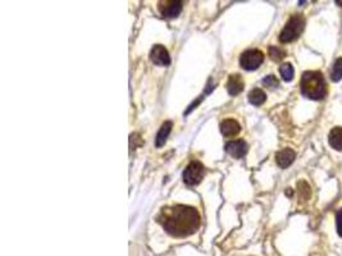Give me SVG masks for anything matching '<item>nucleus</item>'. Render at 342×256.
<instances>
[{
  "label": "nucleus",
  "mask_w": 342,
  "mask_h": 256,
  "mask_svg": "<svg viewBox=\"0 0 342 256\" xmlns=\"http://www.w3.org/2000/svg\"><path fill=\"white\" fill-rule=\"evenodd\" d=\"M204 173H205V169H204L203 164L200 161H196V160L191 161L183 172V181L186 185L195 186L203 179Z\"/></svg>",
  "instance_id": "obj_5"
},
{
  "label": "nucleus",
  "mask_w": 342,
  "mask_h": 256,
  "mask_svg": "<svg viewBox=\"0 0 342 256\" xmlns=\"http://www.w3.org/2000/svg\"><path fill=\"white\" fill-rule=\"evenodd\" d=\"M331 79L332 81H340L342 79V58H339L337 61L335 62L333 67H332V72H331Z\"/></svg>",
  "instance_id": "obj_16"
},
{
  "label": "nucleus",
  "mask_w": 342,
  "mask_h": 256,
  "mask_svg": "<svg viewBox=\"0 0 342 256\" xmlns=\"http://www.w3.org/2000/svg\"><path fill=\"white\" fill-rule=\"evenodd\" d=\"M263 61L264 54L261 53V50L250 49L243 53V55L240 58V64L246 71H255V69L261 67Z\"/></svg>",
  "instance_id": "obj_4"
},
{
  "label": "nucleus",
  "mask_w": 342,
  "mask_h": 256,
  "mask_svg": "<svg viewBox=\"0 0 342 256\" xmlns=\"http://www.w3.org/2000/svg\"><path fill=\"white\" fill-rule=\"evenodd\" d=\"M268 53H269V57L272 58V61H275V62L282 61V59L286 57L285 50L281 49V48H278V47H269V49H268Z\"/></svg>",
  "instance_id": "obj_17"
},
{
  "label": "nucleus",
  "mask_w": 342,
  "mask_h": 256,
  "mask_svg": "<svg viewBox=\"0 0 342 256\" xmlns=\"http://www.w3.org/2000/svg\"><path fill=\"white\" fill-rule=\"evenodd\" d=\"M305 27V19L303 16L295 15L290 18L289 22L286 23L285 29L279 33V41L283 44L291 43L300 36V33L304 31Z\"/></svg>",
  "instance_id": "obj_3"
},
{
  "label": "nucleus",
  "mask_w": 342,
  "mask_h": 256,
  "mask_svg": "<svg viewBox=\"0 0 342 256\" xmlns=\"http://www.w3.org/2000/svg\"><path fill=\"white\" fill-rule=\"evenodd\" d=\"M226 151H227L231 157L240 159V158L245 157L247 153V144L244 140H236V141H229L226 144L225 146Z\"/></svg>",
  "instance_id": "obj_7"
},
{
  "label": "nucleus",
  "mask_w": 342,
  "mask_h": 256,
  "mask_svg": "<svg viewBox=\"0 0 342 256\" xmlns=\"http://www.w3.org/2000/svg\"><path fill=\"white\" fill-rule=\"evenodd\" d=\"M158 221L168 235L177 239H183L195 233L199 228L200 215L195 208L175 205L162 210Z\"/></svg>",
  "instance_id": "obj_1"
},
{
  "label": "nucleus",
  "mask_w": 342,
  "mask_h": 256,
  "mask_svg": "<svg viewBox=\"0 0 342 256\" xmlns=\"http://www.w3.org/2000/svg\"><path fill=\"white\" fill-rule=\"evenodd\" d=\"M296 154L293 149H283L276 154V161L281 168H287L293 163Z\"/></svg>",
  "instance_id": "obj_9"
},
{
  "label": "nucleus",
  "mask_w": 342,
  "mask_h": 256,
  "mask_svg": "<svg viewBox=\"0 0 342 256\" xmlns=\"http://www.w3.org/2000/svg\"><path fill=\"white\" fill-rule=\"evenodd\" d=\"M244 90V81L240 75H232L227 82V91L229 95H239Z\"/></svg>",
  "instance_id": "obj_11"
},
{
  "label": "nucleus",
  "mask_w": 342,
  "mask_h": 256,
  "mask_svg": "<svg viewBox=\"0 0 342 256\" xmlns=\"http://www.w3.org/2000/svg\"><path fill=\"white\" fill-rule=\"evenodd\" d=\"M337 4H342V1H336Z\"/></svg>",
  "instance_id": "obj_20"
},
{
  "label": "nucleus",
  "mask_w": 342,
  "mask_h": 256,
  "mask_svg": "<svg viewBox=\"0 0 342 256\" xmlns=\"http://www.w3.org/2000/svg\"><path fill=\"white\" fill-rule=\"evenodd\" d=\"M263 85L267 86V87L275 89V87H277L278 86V80L276 79L275 76H267V77L263 80Z\"/></svg>",
  "instance_id": "obj_18"
},
{
  "label": "nucleus",
  "mask_w": 342,
  "mask_h": 256,
  "mask_svg": "<svg viewBox=\"0 0 342 256\" xmlns=\"http://www.w3.org/2000/svg\"><path fill=\"white\" fill-rule=\"evenodd\" d=\"M240 131H241V127H240L239 122L235 119H225L221 123L222 135L226 137H233V136L239 135Z\"/></svg>",
  "instance_id": "obj_10"
},
{
  "label": "nucleus",
  "mask_w": 342,
  "mask_h": 256,
  "mask_svg": "<svg viewBox=\"0 0 342 256\" xmlns=\"http://www.w3.org/2000/svg\"><path fill=\"white\" fill-rule=\"evenodd\" d=\"M329 145L337 151H342V127H335L328 136Z\"/></svg>",
  "instance_id": "obj_12"
},
{
  "label": "nucleus",
  "mask_w": 342,
  "mask_h": 256,
  "mask_svg": "<svg viewBox=\"0 0 342 256\" xmlns=\"http://www.w3.org/2000/svg\"><path fill=\"white\" fill-rule=\"evenodd\" d=\"M171 129H172L171 122H165V123H163V126H162L159 132H158L157 140H155V145H157L158 147H161V146H163L164 144H165L168 136H169V133H171Z\"/></svg>",
  "instance_id": "obj_13"
},
{
  "label": "nucleus",
  "mask_w": 342,
  "mask_h": 256,
  "mask_svg": "<svg viewBox=\"0 0 342 256\" xmlns=\"http://www.w3.org/2000/svg\"><path fill=\"white\" fill-rule=\"evenodd\" d=\"M182 1H162L159 3V12L163 17L173 18L179 17L182 12Z\"/></svg>",
  "instance_id": "obj_6"
},
{
  "label": "nucleus",
  "mask_w": 342,
  "mask_h": 256,
  "mask_svg": "<svg viewBox=\"0 0 342 256\" xmlns=\"http://www.w3.org/2000/svg\"><path fill=\"white\" fill-rule=\"evenodd\" d=\"M336 224H337V233L342 237V209H340L336 214Z\"/></svg>",
  "instance_id": "obj_19"
},
{
  "label": "nucleus",
  "mask_w": 342,
  "mask_h": 256,
  "mask_svg": "<svg viewBox=\"0 0 342 256\" xmlns=\"http://www.w3.org/2000/svg\"><path fill=\"white\" fill-rule=\"evenodd\" d=\"M301 93L310 100L325 99L327 95V85L321 72L308 71L301 77L300 82Z\"/></svg>",
  "instance_id": "obj_2"
},
{
  "label": "nucleus",
  "mask_w": 342,
  "mask_h": 256,
  "mask_svg": "<svg viewBox=\"0 0 342 256\" xmlns=\"http://www.w3.org/2000/svg\"><path fill=\"white\" fill-rule=\"evenodd\" d=\"M265 100H267V95H265V93L261 89H254L253 91L249 94V101L253 104V105L259 107Z\"/></svg>",
  "instance_id": "obj_14"
},
{
  "label": "nucleus",
  "mask_w": 342,
  "mask_h": 256,
  "mask_svg": "<svg viewBox=\"0 0 342 256\" xmlns=\"http://www.w3.org/2000/svg\"><path fill=\"white\" fill-rule=\"evenodd\" d=\"M279 73H281L282 79L285 81H291L295 76V71H293V67L290 63H285L282 64L281 68H279Z\"/></svg>",
  "instance_id": "obj_15"
},
{
  "label": "nucleus",
  "mask_w": 342,
  "mask_h": 256,
  "mask_svg": "<svg viewBox=\"0 0 342 256\" xmlns=\"http://www.w3.org/2000/svg\"><path fill=\"white\" fill-rule=\"evenodd\" d=\"M150 57H151L153 63L157 64V65H169V64H171L169 54H168L167 49H165L163 45H155V47L151 49Z\"/></svg>",
  "instance_id": "obj_8"
}]
</instances>
